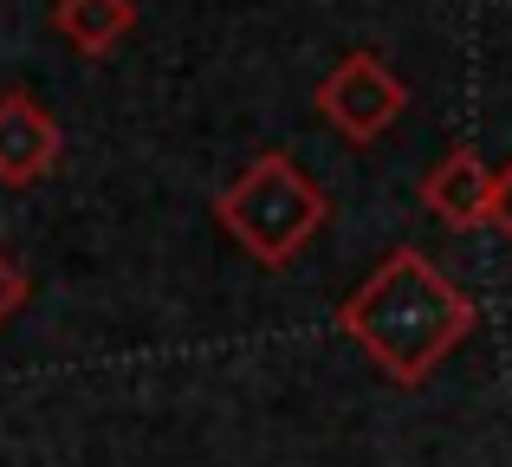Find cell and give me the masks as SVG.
<instances>
[{
  "mask_svg": "<svg viewBox=\"0 0 512 467\" xmlns=\"http://www.w3.org/2000/svg\"><path fill=\"white\" fill-rule=\"evenodd\" d=\"M480 325V305L428 260L422 247H396L376 260V273L338 305V331L402 390H422L454 344Z\"/></svg>",
  "mask_w": 512,
  "mask_h": 467,
  "instance_id": "obj_1",
  "label": "cell"
},
{
  "mask_svg": "<svg viewBox=\"0 0 512 467\" xmlns=\"http://www.w3.org/2000/svg\"><path fill=\"white\" fill-rule=\"evenodd\" d=\"M214 221L227 228L247 260H260L266 273L292 266L305 247L318 240V228L331 221V195L299 156L286 150H266L214 195Z\"/></svg>",
  "mask_w": 512,
  "mask_h": 467,
  "instance_id": "obj_2",
  "label": "cell"
},
{
  "mask_svg": "<svg viewBox=\"0 0 512 467\" xmlns=\"http://www.w3.org/2000/svg\"><path fill=\"white\" fill-rule=\"evenodd\" d=\"M312 104H318V117H325L344 143L363 150V143H376L402 111H409V85H402L376 52H344V59L318 78Z\"/></svg>",
  "mask_w": 512,
  "mask_h": 467,
  "instance_id": "obj_3",
  "label": "cell"
},
{
  "mask_svg": "<svg viewBox=\"0 0 512 467\" xmlns=\"http://www.w3.org/2000/svg\"><path fill=\"white\" fill-rule=\"evenodd\" d=\"M65 156V130L33 91H0V189H39Z\"/></svg>",
  "mask_w": 512,
  "mask_h": 467,
  "instance_id": "obj_4",
  "label": "cell"
},
{
  "mask_svg": "<svg viewBox=\"0 0 512 467\" xmlns=\"http://www.w3.org/2000/svg\"><path fill=\"white\" fill-rule=\"evenodd\" d=\"M422 208L441 221L448 234H474V228H493V169L474 143H454L435 169L422 176Z\"/></svg>",
  "mask_w": 512,
  "mask_h": 467,
  "instance_id": "obj_5",
  "label": "cell"
},
{
  "mask_svg": "<svg viewBox=\"0 0 512 467\" xmlns=\"http://www.w3.org/2000/svg\"><path fill=\"white\" fill-rule=\"evenodd\" d=\"M137 26V0H52V33L85 59H104Z\"/></svg>",
  "mask_w": 512,
  "mask_h": 467,
  "instance_id": "obj_6",
  "label": "cell"
},
{
  "mask_svg": "<svg viewBox=\"0 0 512 467\" xmlns=\"http://www.w3.org/2000/svg\"><path fill=\"white\" fill-rule=\"evenodd\" d=\"M20 305H26V273L7 260V253H0V325H7V318L20 312Z\"/></svg>",
  "mask_w": 512,
  "mask_h": 467,
  "instance_id": "obj_7",
  "label": "cell"
},
{
  "mask_svg": "<svg viewBox=\"0 0 512 467\" xmlns=\"http://www.w3.org/2000/svg\"><path fill=\"white\" fill-rule=\"evenodd\" d=\"M493 228L512 247V156H506V169H493Z\"/></svg>",
  "mask_w": 512,
  "mask_h": 467,
  "instance_id": "obj_8",
  "label": "cell"
}]
</instances>
